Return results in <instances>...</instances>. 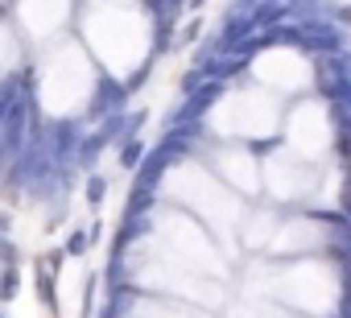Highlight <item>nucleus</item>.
Segmentation results:
<instances>
[]
</instances>
